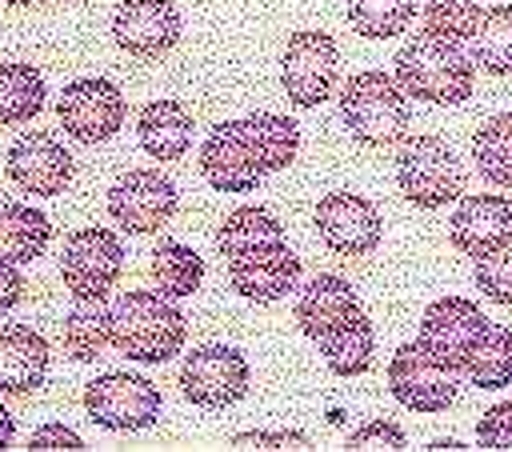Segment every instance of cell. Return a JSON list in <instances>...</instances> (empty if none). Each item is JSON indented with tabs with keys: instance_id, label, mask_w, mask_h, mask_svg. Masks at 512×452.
I'll list each match as a JSON object with an SVG mask.
<instances>
[{
	"instance_id": "e0dca14e",
	"label": "cell",
	"mask_w": 512,
	"mask_h": 452,
	"mask_svg": "<svg viewBox=\"0 0 512 452\" xmlns=\"http://www.w3.org/2000/svg\"><path fill=\"white\" fill-rule=\"evenodd\" d=\"M228 284L252 304H276L300 284V256L288 248V240L252 248L228 260Z\"/></svg>"
},
{
	"instance_id": "1f68e13d",
	"label": "cell",
	"mask_w": 512,
	"mask_h": 452,
	"mask_svg": "<svg viewBox=\"0 0 512 452\" xmlns=\"http://www.w3.org/2000/svg\"><path fill=\"white\" fill-rule=\"evenodd\" d=\"M344 16L364 40H388L408 32V24L416 20V0H348Z\"/></svg>"
},
{
	"instance_id": "603a6c76",
	"label": "cell",
	"mask_w": 512,
	"mask_h": 452,
	"mask_svg": "<svg viewBox=\"0 0 512 452\" xmlns=\"http://www.w3.org/2000/svg\"><path fill=\"white\" fill-rule=\"evenodd\" d=\"M216 252L224 256V260H236V256H244V252H252V248H264V244H276V240H284V224H280V216L272 212V208H264V204H244V208H232L224 220H220V228H216Z\"/></svg>"
},
{
	"instance_id": "3957f363",
	"label": "cell",
	"mask_w": 512,
	"mask_h": 452,
	"mask_svg": "<svg viewBox=\"0 0 512 452\" xmlns=\"http://www.w3.org/2000/svg\"><path fill=\"white\" fill-rule=\"evenodd\" d=\"M340 120L364 148H392L408 136V92L384 68H364L340 88Z\"/></svg>"
},
{
	"instance_id": "ac0fdd59",
	"label": "cell",
	"mask_w": 512,
	"mask_h": 452,
	"mask_svg": "<svg viewBox=\"0 0 512 452\" xmlns=\"http://www.w3.org/2000/svg\"><path fill=\"white\" fill-rule=\"evenodd\" d=\"M448 240L464 256H484L500 244L512 240V200L500 192H472L460 196L452 220H448Z\"/></svg>"
},
{
	"instance_id": "5bb4252c",
	"label": "cell",
	"mask_w": 512,
	"mask_h": 452,
	"mask_svg": "<svg viewBox=\"0 0 512 452\" xmlns=\"http://www.w3.org/2000/svg\"><path fill=\"white\" fill-rule=\"evenodd\" d=\"M492 320L480 312V304L464 300V296H440L424 308V320H420V344L452 372H464V360L468 352L476 348V340L484 336Z\"/></svg>"
},
{
	"instance_id": "ab89813d",
	"label": "cell",
	"mask_w": 512,
	"mask_h": 452,
	"mask_svg": "<svg viewBox=\"0 0 512 452\" xmlns=\"http://www.w3.org/2000/svg\"><path fill=\"white\" fill-rule=\"evenodd\" d=\"M16 440V420H12V412L0 404V448H8Z\"/></svg>"
},
{
	"instance_id": "74e56055",
	"label": "cell",
	"mask_w": 512,
	"mask_h": 452,
	"mask_svg": "<svg viewBox=\"0 0 512 452\" xmlns=\"http://www.w3.org/2000/svg\"><path fill=\"white\" fill-rule=\"evenodd\" d=\"M28 448H84V440H80V432H72L64 424H44L28 436Z\"/></svg>"
},
{
	"instance_id": "30bf717a",
	"label": "cell",
	"mask_w": 512,
	"mask_h": 452,
	"mask_svg": "<svg viewBox=\"0 0 512 452\" xmlns=\"http://www.w3.org/2000/svg\"><path fill=\"white\" fill-rule=\"evenodd\" d=\"M180 192L160 168H132L108 188V216L132 236L160 232L176 216Z\"/></svg>"
},
{
	"instance_id": "9a60e30c",
	"label": "cell",
	"mask_w": 512,
	"mask_h": 452,
	"mask_svg": "<svg viewBox=\"0 0 512 452\" xmlns=\"http://www.w3.org/2000/svg\"><path fill=\"white\" fill-rule=\"evenodd\" d=\"M4 168H8V180L28 196H60L76 176L72 152L52 132H40V128L12 140Z\"/></svg>"
},
{
	"instance_id": "d6a6232c",
	"label": "cell",
	"mask_w": 512,
	"mask_h": 452,
	"mask_svg": "<svg viewBox=\"0 0 512 452\" xmlns=\"http://www.w3.org/2000/svg\"><path fill=\"white\" fill-rule=\"evenodd\" d=\"M480 20V0H428L424 4V32L452 40V44H468Z\"/></svg>"
},
{
	"instance_id": "8d00e7d4",
	"label": "cell",
	"mask_w": 512,
	"mask_h": 452,
	"mask_svg": "<svg viewBox=\"0 0 512 452\" xmlns=\"http://www.w3.org/2000/svg\"><path fill=\"white\" fill-rule=\"evenodd\" d=\"M232 448H312V440L304 432H236L228 440Z\"/></svg>"
},
{
	"instance_id": "7402d4cb",
	"label": "cell",
	"mask_w": 512,
	"mask_h": 452,
	"mask_svg": "<svg viewBox=\"0 0 512 452\" xmlns=\"http://www.w3.org/2000/svg\"><path fill=\"white\" fill-rule=\"evenodd\" d=\"M60 340H64V352L76 364H92L96 356H104V348L112 344V304H108V296L72 300V308L60 324Z\"/></svg>"
},
{
	"instance_id": "277c9868",
	"label": "cell",
	"mask_w": 512,
	"mask_h": 452,
	"mask_svg": "<svg viewBox=\"0 0 512 452\" xmlns=\"http://www.w3.org/2000/svg\"><path fill=\"white\" fill-rule=\"evenodd\" d=\"M396 188L404 192L408 204L436 212L464 196V168L440 136L432 132L404 136L396 152Z\"/></svg>"
},
{
	"instance_id": "d590c367",
	"label": "cell",
	"mask_w": 512,
	"mask_h": 452,
	"mask_svg": "<svg viewBox=\"0 0 512 452\" xmlns=\"http://www.w3.org/2000/svg\"><path fill=\"white\" fill-rule=\"evenodd\" d=\"M408 436L392 420H368L356 432H348V448H404Z\"/></svg>"
},
{
	"instance_id": "8992f818",
	"label": "cell",
	"mask_w": 512,
	"mask_h": 452,
	"mask_svg": "<svg viewBox=\"0 0 512 452\" xmlns=\"http://www.w3.org/2000/svg\"><path fill=\"white\" fill-rule=\"evenodd\" d=\"M124 272V244L112 228H76L64 240V256H60V276L64 288L72 292V300H96L108 296L116 288Z\"/></svg>"
},
{
	"instance_id": "9c48e42d",
	"label": "cell",
	"mask_w": 512,
	"mask_h": 452,
	"mask_svg": "<svg viewBox=\"0 0 512 452\" xmlns=\"http://www.w3.org/2000/svg\"><path fill=\"white\" fill-rule=\"evenodd\" d=\"M56 116L72 140L104 144L124 128L128 104H124V92L108 76H80V80L64 84V92L56 100Z\"/></svg>"
},
{
	"instance_id": "484cf974",
	"label": "cell",
	"mask_w": 512,
	"mask_h": 452,
	"mask_svg": "<svg viewBox=\"0 0 512 452\" xmlns=\"http://www.w3.org/2000/svg\"><path fill=\"white\" fill-rule=\"evenodd\" d=\"M468 56L488 76H512V4H492L480 12Z\"/></svg>"
},
{
	"instance_id": "7c38bea8",
	"label": "cell",
	"mask_w": 512,
	"mask_h": 452,
	"mask_svg": "<svg viewBox=\"0 0 512 452\" xmlns=\"http://www.w3.org/2000/svg\"><path fill=\"white\" fill-rule=\"evenodd\" d=\"M312 224L336 256H372L384 240V220H380L376 204L364 200L360 192H344V188L324 192L316 200Z\"/></svg>"
},
{
	"instance_id": "52a82bcc",
	"label": "cell",
	"mask_w": 512,
	"mask_h": 452,
	"mask_svg": "<svg viewBox=\"0 0 512 452\" xmlns=\"http://www.w3.org/2000/svg\"><path fill=\"white\" fill-rule=\"evenodd\" d=\"M252 368L232 344H200L180 364V392L196 408H232L248 396Z\"/></svg>"
},
{
	"instance_id": "836d02e7",
	"label": "cell",
	"mask_w": 512,
	"mask_h": 452,
	"mask_svg": "<svg viewBox=\"0 0 512 452\" xmlns=\"http://www.w3.org/2000/svg\"><path fill=\"white\" fill-rule=\"evenodd\" d=\"M476 288L492 300V304H512V240L476 256V272H472Z\"/></svg>"
},
{
	"instance_id": "83f0119b",
	"label": "cell",
	"mask_w": 512,
	"mask_h": 452,
	"mask_svg": "<svg viewBox=\"0 0 512 452\" xmlns=\"http://www.w3.org/2000/svg\"><path fill=\"white\" fill-rule=\"evenodd\" d=\"M472 160L492 188H512V112H496L476 128Z\"/></svg>"
},
{
	"instance_id": "e575fe53",
	"label": "cell",
	"mask_w": 512,
	"mask_h": 452,
	"mask_svg": "<svg viewBox=\"0 0 512 452\" xmlns=\"http://www.w3.org/2000/svg\"><path fill=\"white\" fill-rule=\"evenodd\" d=\"M480 448H512V400L492 404L476 424Z\"/></svg>"
},
{
	"instance_id": "b9f144b4",
	"label": "cell",
	"mask_w": 512,
	"mask_h": 452,
	"mask_svg": "<svg viewBox=\"0 0 512 452\" xmlns=\"http://www.w3.org/2000/svg\"><path fill=\"white\" fill-rule=\"evenodd\" d=\"M12 8H32V4H48V0H8Z\"/></svg>"
},
{
	"instance_id": "6da1fadb",
	"label": "cell",
	"mask_w": 512,
	"mask_h": 452,
	"mask_svg": "<svg viewBox=\"0 0 512 452\" xmlns=\"http://www.w3.org/2000/svg\"><path fill=\"white\" fill-rule=\"evenodd\" d=\"M396 80L408 96L424 104H464L476 88V64L464 44L440 40L432 32H412V40L396 52Z\"/></svg>"
},
{
	"instance_id": "f1b7e54d",
	"label": "cell",
	"mask_w": 512,
	"mask_h": 452,
	"mask_svg": "<svg viewBox=\"0 0 512 452\" xmlns=\"http://www.w3.org/2000/svg\"><path fill=\"white\" fill-rule=\"evenodd\" d=\"M240 120H244V132L252 136L268 172H280L296 160V152H300V124L296 120H288L284 112H248Z\"/></svg>"
},
{
	"instance_id": "d4e9b609",
	"label": "cell",
	"mask_w": 512,
	"mask_h": 452,
	"mask_svg": "<svg viewBox=\"0 0 512 452\" xmlns=\"http://www.w3.org/2000/svg\"><path fill=\"white\" fill-rule=\"evenodd\" d=\"M48 240H52V224L40 208L0 200V260L32 264L36 256H44Z\"/></svg>"
},
{
	"instance_id": "f35d334b",
	"label": "cell",
	"mask_w": 512,
	"mask_h": 452,
	"mask_svg": "<svg viewBox=\"0 0 512 452\" xmlns=\"http://www.w3.org/2000/svg\"><path fill=\"white\" fill-rule=\"evenodd\" d=\"M24 296V276H20V264H8L0 260V316H8Z\"/></svg>"
},
{
	"instance_id": "ffe728a7",
	"label": "cell",
	"mask_w": 512,
	"mask_h": 452,
	"mask_svg": "<svg viewBox=\"0 0 512 452\" xmlns=\"http://www.w3.org/2000/svg\"><path fill=\"white\" fill-rule=\"evenodd\" d=\"M48 376V340L28 324L0 328V396H28Z\"/></svg>"
},
{
	"instance_id": "4dcf8cb0",
	"label": "cell",
	"mask_w": 512,
	"mask_h": 452,
	"mask_svg": "<svg viewBox=\"0 0 512 452\" xmlns=\"http://www.w3.org/2000/svg\"><path fill=\"white\" fill-rule=\"evenodd\" d=\"M44 76L36 64H0V124H28L44 108Z\"/></svg>"
},
{
	"instance_id": "5b68a950",
	"label": "cell",
	"mask_w": 512,
	"mask_h": 452,
	"mask_svg": "<svg viewBox=\"0 0 512 452\" xmlns=\"http://www.w3.org/2000/svg\"><path fill=\"white\" fill-rule=\"evenodd\" d=\"M84 412L108 432H140L160 420V388L136 372H104L84 384Z\"/></svg>"
},
{
	"instance_id": "8fae6325",
	"label": "cell",
	"mask_w": 512,
	"mask_h": 452,
	"mask_svg": "<svg viewBox=\"0 0 512 452\" xmlns=\"http://www.w3.org/2000/svg\"><path fill=\"white\" fill-rule=\"evenodd\" d=\"M388 392L408 412H448L456 400V372L444 368L420 340H408L388 360Z\"/></svg>"
},
{
	"instance_id": "60d3db41",
	"label": "cell",
	"mask_w": 512,
	"mask_h": 452,
	"mask_svg": "<svg viewBox=\"0 0 512 452\" xmlns=\"http://www.w3.org/2000/svg\"><path fill=\"white\" fill-rule=\"evenodd\" d=\"M428 448H464V444H460V440H432Z\"/></svg>"
},
{
	"instance_id": "ba28073f",
	"label": "cell",
	"mask_w": 512,
	"mask_h": 452,
	"mask_svg": "<svg viewBox=\"0 0 512 452\" xmlns=\"http://www.w3.org/2000/svg\"><path fill=\"white\" fill-rule=\"evenodd\" d=\"M340 76V48L328 32H292L280 56V84L296 108H316L332 96Z\"/></svg>"
},
{
	"instance_id": "44dd1931",
	"label": "cell",
	"mask_w": 512,
	"mask_h": 452,
	"mask_svg": "<svg viewBox=\"0 0 512 452\" xmlns=\"http://www.w3.org/2000/svg\"><path fill=\"white\" fill-rule=\"evenodd\" d=\"M192 112L172 100V96H160V100H148L136 116V136H140V148L152 156V160H180L188 148H192Z\"/></svg>"
},
{
	"instance_id": "4316f807",
	"label": "cell",
	"mask_w": 512,
	"mask_h": 452,
	"mask_svg": "<svg viewBox=\"0 0 512 452\" xmlns=\"http://www.w3.org/2000/svg\"><path fill=\"white\" fill-rule=\"evenodd\" d=\"M464 376L468 384H476L480 392H496L512 384V328L504 324H488L484 336L476 340V348L464 360Z\"/></svg>"
},
{
	"instance_id": "4fadbf2b",
	"label": "cell",
	"mask_w": 512,
	"mask_h": 452,
	"mask_svg": "<svg viewBox=\"0 0 512 452\" xmlns=\"http://www.w3.org/2000/svg\"><path fill=\"white\" fill-rule=\"evenodd\" d=\"M200 172L216 192H256L268 176L244 120H220L200 144Z\"/></svg>"
},
{
	"instance_id": "cb8c5ba5",
	"label": "cell",
	"mask_w": 512,
	"mask_h": 452,
	"mask_svg": "<svg viewBox=\"0 0 512 452\" xmlns=\"http://www.w3.org/2000/svg\"><path fill=\"white\" fill-rule=\"evenodd\" d=\"M320 352H324V364L332 376H364L372 368V352H376V332H372L368 312L352 308L348 320L320 340Z\"/></svg>"
},
{
	"instance_id": "2e32d148",
	"label": "cell",
	"mask_w": 512,
	"mask_h": 452,
	"mask_svg": "<svg viewBox=\"0 0 512 452\" xmlns=\"http://www.w3.org/2000/svg\"><path fill=\"white\" fill-rule=\"evenodd\" d=\"M112 40L136 60H156L180 40V8L172 0H120L112 12Z\"/></svg>"
},
{
	"instance_id": "d6986e66",
	"label": "cell",
	"mask_w": 512,
	"mask_h": 452,
	"mask_svg": "<svg viewBox=\"0 0 512 452\" xmlns=\"http://www.w3.org/2000/svg\"><path fill=\"white\" fill-rule=\"evenodd\" d=\"M352 308H360L356 288L344 276H336V272H320L296 296V324H300V332L308 340L320 344L328 332H336L348 320Z\"/></svg>"
},
{
	"instance_id": "f546056e",
	"label": "cell",
	"mask_w": 512,
	"mask_h": 452,
	"mask_svg": "<svg viewBox=\"0 0 512 452\" xmlns=\"http://www.w3.org/2000/svg\"><path fill=\"white\" fill-rule=\"evenodd\" d=\"M152 280H156V288H160L164 296L184 300V296H192V292L200 288V280H204V260H200L196 248H188V244H180V240H160V244L152 248Z\"/></svg>"
},
{
	"instance_id": "7a4b0ae2",
	"label": "cell",
	"mask_w": 512,
	"mask_h": 452,
	"mask_svg": "<svg viewBox=\"0 0 512 452\" xmlns=\"http://www.w3.org/2000/svg\"><path fill=\"white\" fill-rule=\"evenodd\" d=\"M188 324L172 296L132 288L112 304V348L136 364H164L184 348Z\"/></svg>"
}]
</instances>
